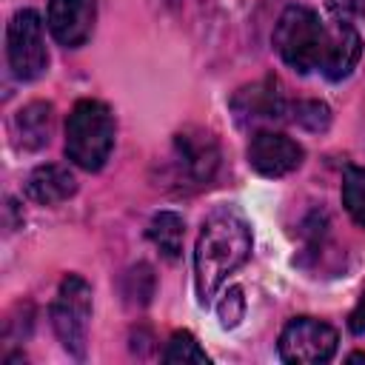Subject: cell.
I'll use <instances>...</instances> for the list:
<instances>
[{
	"label": "cell",
	"instance_id": "20",
	"mask_svg": "<svg viewBox=\"0 0 365 365\" xmlns=\"http://www.w3.org/2000/svg\"><path fill=\"white\" fill-rule=\"evenodd\" d=\"M325 3L339 23H354L365 14V0H325Z\"/></svg>",
	"mask_w": 365,
	"mask_h": 365
},
{
	"label": "cell",
	"instance_id": "4",
	"mask_svg": "<svg viewBox=\"0 0 365 365\" xmlns=\"http://www.w3.org/2000/svg\"><path fill=\"white\" fill-rule=\"evenodd\" d=\"M88 322H91V285L80 274H68L60 282L57 297L51 302V325L63 348L77 359L86 356Z\"/></svg>",
	"mask_w": 365,
	"mask_h": 365
},
{
	"label": "cell",
	"instance_id": "11",
	"mask_svg": "<svg viewBox=\"0 0 365 365\" xmlns=\"http://www.w3.org/2000/svg\"><path fill=\"white\" fill-rule=\"evenodd\" d=\"M362 57V37L359 31L351 26V23H339L331 26V48H328V57H325V66H322V74L328 80H345L356 63Z\"/></svg>",
	"mask_w": 365,
	"mask_h": 365
},
{
	"label": "cell",
	"instance_id": "10",
	"mask_svg": "<svg viewBox=\"0 0 365 365\" xmlns=\"http://www.w3.org/2000/svg\"><path fill=\"white\" fill-rule=\"evenodd\" d=\"M94 20H97V0H51L46 14L51 37L66 48L83 46L91 37Z\"/></svg>",
	"mask_w": 365,
	"mask_h": 365
},
{
	"label": "cell",
	"instance_id": "15",
	"mask_svg": "<svg viewBox=\"0 0 365 365\" xmlns=\"http://www.w3.org/2000/svg\"><path fill=\"white\" fill-rule=\"evenodd\" d=\"M342 205L356 225L365 228V168L351 165L342 177Z\"/></svg>",
	"mask_w": 365,
	"mask_h": 365
},
{
	"label": "cell",
	"instance_id": "6",
	"mask_svg": "<svg viewBox=\"0 0 365 365\" xmlns=\"http://www.w3.org/2000/svg\"><path fill=\"white\" fill-rule=\"evenodd\" d=\"M220 165L217 140L202 128H185L174 137L171 177L180 188H202L214 180Z\"/></svg>",
	"mask_w": 365,
	"mask_h": 365
},
{
	"label": "cell",
	"instance_id": "21",
	"mask_svg": "<svg viewBox=\"0 0 365 365\" xmlns=\"http://www.w3.org/2000/svg\"><path fill=\"white\" fill-rule=\"evenodd\" d=\"M348 328H351L354 334H365V291H362V297H359V302H356V308L351 311V319H348Z\"/></svg>",
	"mask_w": 365,
	"mask_h": 365
},
{
	"label": "cell",
	"instance_id": "7",
	"mask_svg": "<svg viewBox=\"0 0 365 365\" xmlns=\"http://www.w3.org/2000/svg\"><path fill=\"white\" fill-rule=\"evenodd\" d=\"M336 342V331L328 322L314 317H297L279 334V356L285 362L319 365L334 356Z\"/></svg>",
	"mask_w": 365,
	"mask_h": 365
},
{
	"label": "cell",
	"instance_id": "19",
	"mask_svg": "<svg viewBox=\"0 0 365 365\" xmlns=\"http://www.w3.org/2000/svg\"><path fill=\"white\" fill-rule=\"evenodd\" d=\"M242 314H245V297H242V288L234 285L220 299V319L225 328H234V325H240Z\"/></svg>",
	"mask_w": 365,
	"mask_h": 365
},
{
	"label": "cell",
	"instance_id": "18",
	"mask_svg": "<svg viewBox=\"0 0 365 365\" xmlns=\"http://www.w3.org/2000/svg\"><path fill=\"white\" fill-rule=\"evenodd\" d=\"M148 279H154V274H151V268L145 265V262H140V265H134L128 274H125V285H123V294H125V299L131 302V305H145L148 299H151V288H154V282H148Z\"/></svg>",
	"mask_w": 365,
	"mask_h": 365
},
{
	"label": "cell",
	"instance_id": "16",
	"mask_svg": "<svg viewBox=\"0 0 365 365\" xmlns=\"http://www.w3.org/2000/svg\"><path fill=\"white\" fill-rule=\"evenodd\" d=\"M288 120L305 131H325L331 125V108L319 100H297L288 108Z\"/></svg>",
	"mask_w": 365,
	"mask_h": 365
},
{
	"label": "cell",
	"instance_id": "5",
	"mask_svg": "<svg viewBox=\"0 0 365 365\" xmlns=\"http://www.w3.org/2000/svg\"><path fill=\"white\" fill-rule=\"evenodd\" d=\"M6 54L17 80H37L48 68L43 20L34 9H20L6 29Z\"/></svg>",
	"mask_w": 365,
	"mask_h": 365
},
{
	"label": "cell",
	"instance_id": "17",
	"mask_svg": "<svg viewBox=\"0 0 365 365\" xmlns=\"http://www.w3.org/2000/svg\"><path fill=\"white\" fill-rule=\"evenodd\" d=\"M163 362L168 365H185V362H197V365H208V354L200 348V342L188 334V331H177L165 351H163Z\"/></svg>",
	"mask_w": 365,
	"mask_h": 365
},
{
	"label": "cell",
	"instance_id": "22",
	"mask_svg": "<svg viewBox=\"0 0 365 365\" xmlns=\"http://www.w3.org/2000/svg\"><path fill=\"white\" fill-rule=\"evenodd\" d=\"M160 3H168V6H174V3H177V0H160Z\"/></svg>",
	"mask_w": 365,
	"mask_h": 365
},
{
	"label": "cell",
	"instance_id": "12",
	"mask_svg": "<svg viewBox=\"0 0 365 365\" xmlns=\"http://www.w3.org/2000/svg\"><path fill=\"white\" fill-rule=\"evenodd\" d=\"M74 191H77L74 174L66 165H57V163L37 165L26 180V194L37 205H57V202L68 200Z\"/></svg>",
	"mask_w": 365,
	"mask_h": 365
},
{
	"label": "cell",
	"instance_id": "2",
	"mask_svg": "<svg viewBox=\"0 0 365 365\" xmlns=\"http://www.w3.org/2000/svg\"><path fill=\"white\" fill-rule=\"evenodd\" d=\"M274 48L294 71H322L328 48H331V29L319 20L317 11L305 6H288L274 29Z\"/></svg>",
	"mask_w": 365,
	"mask_h": 365
},
{
	"label": "cell",
	"instance_id": "13",
	"mask_svg": "<svg viewBox=\"0 0 365 365\" xmlns=\"http://www.w3.org/2000/svg\"><path fill=\"white\" fill-rule=\"evenodd\" d=\"M51 128H54V106L51 103H29L17 111L14 117V131H17V140L23 148L29 151H37L43 145H48L51 140Z\"/></svg>",
	"mask_w": 365,
	"mask_h": 365
},
{
	"label": "cell",
	"instance_id": "14",
	"mask_svg": "<svg viewBox=\"0 0 365 365\" xmlns=\"http://www.w3.org/2000/svg\"><path fill=\"white\" fill-rule=\"evenodd\" d=\"M182 237H185V222L174 211H160L148 222V240L160 248L165 259H177L182 251Z\"/></svg>",
	"mask_w": 365,
	"mask_h": 365
},
{
	"label": "cell",
	"instance_id": "1",
	"mask_svg": "<svg viewBox=\"0 0 365 365\" xmlns=\"http://www.w3.org/2000/svg\"><path fill=\"white\" fill-rule=\"evenodd\" d=\"M251 254V228L248 222L231 211H214L197 237L194 248V285L200 302H211L228 274H234Z\"/></svg>",
	"mask_w": 365,
	"mask_h": 365
},
{
	"label": "cell",
	"instance_id": "3",
	"mask_svg": "<svg viewBox=\"0 0 365 365\" xmlns=\"http://www.w3.org/2000/svg\"><path fill=\"white\" fill-rule=\"evenodd\" d=\"M114 114L100 100H80L66 120V157L86 168L100 171L114 148Z\"/></svg>",
	"mask_w": 365,
	"mask_h": 365
},
{
	"label": "cell",
	"instance_id": "9",
	"mask_svg": "<svg viewBox=\"0 0 365 365\" xmlns=\"http://www.w3.org/2000/svg\"><path fill=\"white\" fill-rule=\"evenodd\" d=\"M302 157L305 151L297 140L279 131H268V128H259L248 145V163L262 177H285L294 168H299Z\"/></svg>",
	"mask_w": 365,
	"mask_h": 365
},
{
	"label": "cell",
	"instance_id": "8",
	"mask_svg": "<svg viewBox=\"0 0 365 365\" xmlns=\"http://www.w3.org/2000/svg\"><path fill=\"white\" fill-rule=\"evenodd\" d=\"M291 103L282 97L277 80H259L251 86H242L231 97V111L240 125L245 128H259V125H274L279 120H288Z\"/></svg>",
	"mask_w": 365,
	"mask_h": 365
}]
</instances>
